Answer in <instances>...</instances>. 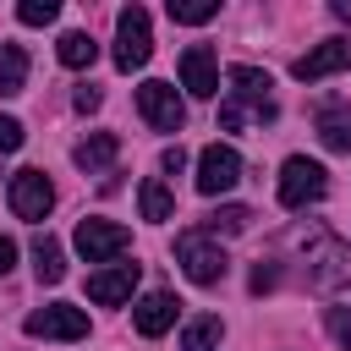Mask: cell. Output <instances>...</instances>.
<instances>
[{"label":"cell","mask_w":351,"mask_h":351,"mask_svg":"<svg viewBox=\"0 0 351 351\" xmlns=\"http://www.w3.org/2000/svg\"><path fill=\"white\" fill-rule=\"evenodd\" d=\"M247 115H252V110H241L236 99H225V104H219V126H225V132H236V126H241Z\"/></svg>","instance_id":"27"},{"label":"cell","mask_w":351,"mask_h":351,"mask_svg":"<svg viewBox=\"0 0 351 351\" xmlns=\"http://www.w3.org/2000/svg\"><path fill=\"white\" fill-rule=\"evenodd\" d=\"M318 143L329 154H351V110L346 104H318Z\"/></svg>","instance_id":"16"},{"label":"cell","mask_w":351,"mask_h":351,"mask_svg":"<svg viewBox=\"0 0 351 351\" xmlns=\"http://www.w3.org/2000/svg\"><path fill=\"white\" fill-rule=\"evenodd\" d=\"M324 192H329V170H324L318 159L291 154V159L280 165V203H285V208H307V203H318Z\"/></svg>","instance_id":"1"},{"label":"cell","mask_w":351,"mask_h":351,"mask_svg":"<svg viewBox=\"0 0 351 351\" xmlns=\"http://www.w3.org/2000/svg\"><path fill=\"white\" fill-rule=\"evenodd\" d=\"M137 203H143V219H154V225L176 214V197H170L165 181H143V186H137Z\"/></svg>","instance_id":"20"},{"label":"cell","mask_w":351,"mask_h":351,"mask_svg":"<svg viewBox=\"0 0 351 351\" xmlns=\"http://www.w3.org/2000/svg\"><path fill=\"white\" fill-rule=\"evenodd\" d=\"M132 285H137V263H115V269H99V274H88V296H93L99 307H115V302H126V296H132Z\"/></svg>","instance_id":"13"},{"label":"cell","mask_w":351,"mask_h":351,"mask_svg":"<svg viewBox=\"0 0 351 351\" xmlns=\"http://www.w3.org/2000/svg\"><path fill=\"white\" fill-rule=\"evenodd\" d=\"M181 88L197 93V99L219 93V55L208 44H186V55H181Z\"/></svg>","instance_id":"11"},{"label":"cell","mask_w":351,"mask_h":351,"mask_svg":"<svg viewBox=\"0 0 351 351\" xmlns=\"http://www.w3.org/2000/svg\"><path fill=\"white\" fill-rule=\"evenodd\" d=\"M181 165H186V154H181V143L159 154V170H170V176H181Z\"/></svg>","instance_id":"29"},{"label":"cell","mask_w":351,"mask_h":351,"mask_svg":"<svg viewBox=\"0 0 351 351\" xmlns=\"http://www.w3.org/2000/svg\"><path fill=\"white\" fill-rule=\"evenodd\" d=\"M11 208H16V219H44L49 208H55V186H49V176L44 170H16L11 176Z\"/></svg>","instance_id":"9"},{"label":"cell","mask_w":351,"mask_h":351,"mask_svg":"<svg viewBox=\"0 0 351 351\" xmlns=\"http://www.w3.org/2000/svg\"><path fill=\"white\" fill-rule=\"evenodd\" d=\"M176 263L192 285H219L225 280V247H214L203 230H186L176 236Z\"/></svg>","instance_id":"2"},{"label":"cell","mask_w":351,"mask_h":351,"mask_svg":"<svg viewBox=\"0 0 351 351\" xmlns=\"http://www.w3.org/2000/svg\"><path fill=\"white\" fill-rule=\"evenodd\" d=\"M335 16H340V22H351V0H335Z\"/></svg>","instance_id":"31"},{"label":"cell","mask_w":351,"mask_h":351,"mask_svg":"<svg viewBox=\"0 0 351 351\" xmlns=\"http://www.w3.org/2000/svg\"><path fill=\"white\" fill-rule=\"evenodd\" d=\"M16 16H22L27 27H49V22L60 16V5H55V0H22V5H16Z\"/></svg>","instance_id":"24"},{"label":"cell","mask_w":351,"mask_h":351,"mask_svg":"<svg viewBox=\"0 0 351 351\" xmlns=\"http://www.w3.org/2000/svg\"><path fill=\"white\" fill-rule=\"evenodd\" d=\"M11 263H16V241L0 236V274H11Z\"/></svg>","instance_id":"30"},{"label":"cell","mask_w":351,"mask_h":351,"mask_svg":"<svg viewBox=\"0 0 351 351\" xmlns=\"http://www.w3.org/2000/svg\"><path fill=\"white\" fill-rule=\"evenodd\" d=\"M236 181H241V154L225 148V143H208V148L197 154V192H203V197H219V192H230Z\"/></svg>","instance_id":"6"},{"label":"cell","mask_w":351,"mask_h":351,"mask_svg":"<svg viewBox=\"0 0 351 351\" xmlns=\"http://www.w3.org/2000/svg\"><path fill=\"white\" fill-rule=\"evenodd\" d=\"M27 335L33 340H82L88 335V313L71 302H49L38 313H27Z\"/></svg>","instance_id":"7"},{"label":"cell","mask_w":351,"mask_h":351,"mask_svg":"<svg viewBox=\"0 0 351 351\" xmlns=\"http://www.w3.org/2000/svg\"><path fill=\"white\" fill-rule=\"evenodd\" d=\"M351 280V247L335 241V236H318L313 252H307V285L313 291H335Z\"/></svg>","instance_id":"4"},{"label":"cell","mask_w":351,"mask_h":351,"mask_svg":"<svg viewBox=\"0 0 351 351\" xmlns=\"http://www.w3.org/2000/svg\"><path fill=\"white\" fill-rule=\"evenodd\" d=\"M71 241H77V252H82L88 263H104V258H121V252L132 247V230L115 225V219H82V225L71 230Z\"/></svg>","instance_id":"5"},{"label":"cell","mask_w":351,"mask_h":351,"mask_svg":"<svg viewBox=\"0 0 351 351\" xmlns=\"http://www.w3.org/2000/svg\"><path fill=\"white\" fill-rule=\"evenodd\" d=\"M269 71H258V66H230V99L241 104V110H252L258 121H274V99H269Z\"/></svg>","instance_id":"10"},{"label":"cell","mask_w":351,"mask_h":351,"mask_svg":"<svg viewBox=\"0 0 351 351\" xmlns=\"http://www.w3.org/2000/svg\"><path fill=\"white\" fill-rule=\"evenodd\" d=\"M137 110H143V121H148L154 132H181V121H186V104H181L176 88L159 82V77L137 88Z\"/></svg>","instance_id":"8"},{"label":"cell","mask_w":351,"mask_h":351,"mask_svg":"<svg viewBox=\"0 0 351 351\" xmlns=\"http://www.w3.org/2000/svg\"><path fill=\"white\" fill-rule=\"evenodd\" d=\"M22 88H27V49L0 44V99H16Z\"/></svg>","instance_id":"18"},{"label":"cell","mask_w":351,"mask_h":351,"mask_svg":"<svg viewBox=\"0 0 351 351\" xmlns=\"http://www.w3.org/2000/svg\"><path fill=\"white\" fill-rule=\"evenodd\" d=\"M340 66H351V44H346V38H324V44L307 49L291 71H296V82H318V77H329V71H340Z\"/></svg>","instance_id":"12"},{"label":"cell","mask_w":351,"mask_h":351,"mask_svg":"<svg viewBox=\"0 0 351 351\" xmlns=\"http://www.w3.org/2000/svg\"><path fill=\"white\" fill-rule=\"evenodd\" d=\"M247 225H252V208L225 203V208H214V214L203 219V236H236V230H247Z\"/></svg>","instance_id":"21"},{"label":"cell","mask_w":351,"mask_h":351,"mask_svg":"<svg viewBox=\"0 0 351 351\" xmlns=\"http://www.w3.org/2000/svg\"><path fill=\"white\" fill-rule=\"evenodd\" d=\"M55 55H60V66H93V55H99V44H93V33H60V44H55Z\"/></svg>","instance_id":"19"},{"label":"cell","mask_w":351,"mask_h":351,"mask_svg":"<svg viewBox=\"0 0 351 351\" xmlns=\"http://www.w3.org/2000/svg\"><path fill=\"white\" fill-rule=\"evenodd\" d=\"M115 154H121V137L115 132H93V137H82L77 148H71V159H77V170H110L115 165Z\"/></svg>","instance_id":"15"},{"label":"cell","mask_w":351,"mask_h":351,"mask_svg":"<svg viewBox=\"0 0 351 351\" xmlns=\"http://www.w3.org/2000/svg\"><path fill=\"white\" fill-rule=\"evenodd\" d=\"M181 351H219V318H192L181 329Z\"/></svg>","instance_id":"22"},{"label":"cell","mask_w":351,"mask_h":351,"mask_svg":"<svg viewBox=\"0 0 351 351\" xmlns=\"http://www.w3.org/2000/svg\"><path fill=\"white\" fill-rule=\"evenodd\" d=\"M33 274H38V285H60L66 280V252H60L55 236H38L33 241Z\"/></svg>","instance_id":"17"},{"label":"cell","mask_w":351,"mask_h":351,"mask_svg":"<svg viewBox=\"0 0 351 351\" xmlns=\"http://www.w3.org/2000/svg\"><path fill=\"white\" fill-rule=\"evenodd\" d=\"M214 16H219V5H214V0H170V22L197 27V22H214Z\"/></svg>","instance_id":"23"},{"label":"cell","mask_w":351,"mask_h":351,"mask_svg":"<svg viewBox=\"0 0 351 351\" xmlns=\"http://www.w3.org/2000/svg\"><path fill=\"white\" fill-rule=\"evenodd\" d=\"M99 104H104V93H99L93 82H82V88H77V110L88 115V110H99Z\"/></svg>","instance_id":"28"},{"label":"cell","mask_w":351,"mask_h":351,"mask_svg":"<svg viewBox=\"0 0 351 351\" xmlns=\"http://www.w3.org/2000/svg\"><path fill=\"white\" fill-rule=\"evenodd\" d=\"M148 55H154L148 11H143V5H126V11L115 16V66H121V71H137V66H148Z\"/></svg>","instance_id":"3"},{"label":"cell","mask_w":351,"mask_h":351,"mask_svg":"<svg viewBox=\"0 0 351 351\" xmlns=\"http://www.w3.org/2000/svg\"><path fill=\"white\" fill-rule=\"evenodd\" d=\"M176 296L170 291H148L143 302H137V313H132V324H137V335H148V340H159L170 324H176Z\"/></svg>","instance_id":"14"},{"label":"cell","mask_w":351,"mask_h":351,"mask_svg":"<svg viewBox=\"0 0 351 351\" xmlns=\"http://www.w3.org/2000/svg\"><path fill=\"white\" fill-rule=\"evenodd\" d=\"M324 324H329L335 346H340V351H351V307H329V313H324Z\"/></svg>","instance_id":"25"},{"label":"cell","mask_w":351,"mask_h":351,"mask_svg":"<svg viewBox=\"0 0 351 351\" xmlns=\"http://www.w3.org/2000/svg\"><path fill=\"white\" fill-rule=\"evenodd\" d=\"M16 148H22V121L0 115V154H16Z\"/></svg>","instance_id":"26"}]
</instances>
